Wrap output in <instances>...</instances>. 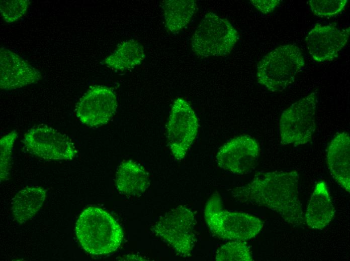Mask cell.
<instances>
[{"instance_id": "cb8c5ba5", "label": "cell", "mask_w": 350, "mask_h": 261, "mask_svg": "<svg viewBox=\"0 0 350 261\" xmlns=\"http://www.w3.org/2000/svg\"><path fill=\"white\" fill-rule=\"evenodd\" d=\"M251 4L264 14L273 12L280 4V0H251Z\"/></svg>"}, {"instance_id": "7c38bea8", "label": "cell", "mask_w": 350, "mask_h": 261, "mask_svg": "<svg viewBox=\"0 0 350 261\" xmlns=\"http://www.w3.org/2000/svg\"><path fill=\"white\" fill-rule=\"evenodd\" d=\"M350 28L340 29L332 25L317 24L305 38L308 51L317 62L332 61L347 44Z\"/></svg>"}, {"instance_id": "2e32d148", "label": "cell", "mask_w": 350, "mask_h": 261, "mask_svg": "<svg viewBox=\"0 0 350 261\" xmlns=\"http://www.w3.org/2000/svg\"><path fill=\"white\" fill-rule=\"evenodd\" d=\"M116 186L122 194L137 195L149 186L148 173L141 165L132 161L123 162L116 174Z\"/></svg>"}, {"instance_id": "52a82bcc", "label": "cell", "mask_w": 350, "mask_h": 261, "mask_svg": "<svg viewBox=\"0 0 350 261\" xmlns=\"http://www.w3.org/2000/svg\"><path fill=\"white\" fill-rule=\"evenodd\" d=\"M317 103V93L313 92L282 112L279 129L283 144L298 146L311 141L316 128Z\"/></svg>"}, {"instance_id": "6da1fadb", "label": "cell", "mask_w": 350, "mask_h": 261, "mask_svg": "<svg viewBox=\"0 0 350 261\" xmlns=\"http://www.w3.org/2000/svg\"><path fill=\"white\" fill-rule=\"evenodd\" d=\"M299 174L295 171L258 173L249 183L236 187L232 197L238 202L265 207L278 213L289 224H305L298 197Z\"/></svg>"}, {"instance_id": "8fae6325", "label": "cell", "mask_w": 350, "mask_h": 261, "mask_svg": "<svg viewBox=\"0 0 350 261\" xmlns=\"http://www.w3.org/2000/svg\"><path fill=\"white\" fill-rule=\"evenodd\" d=\"M117 100L111 88L104 86L91 88L76 105V116L91 127L106 124L116 111Z\"/></svg>"}, {"instance_id": "9a60e30c", "label": "cell", "mask_w": 350, "mask_h": 261, "mask_svg": "<svg viewBox=\"0 0 350 261\" xmlns=\"http://www.w3.org/2000/svg\"><path fill=\"white\" fill-rule=\"evenodd\" d=\"M335 209L327 186L323 181L316 185L305 214V222L313 229H322L332 220Z\"/></svg>"}, {"instance_id": "ffe728a7", "label": "cell", "mask_w": 350, "mask_h": 261, "mask_svg": "<svg viewBox=\"0 0 350 261\" xmlns=\"http://www.w3.org/2000/svg\"><path fill=\"white\" fill-rule=\"evenodd\" d=\"M217 261H251L252 254L244 241L233 240L223 244L217 250Z\"/></svg>"}, {"instance_id": "30bf717a", "label": "cell", "mask_w": 350, "mask_h": 261, "mask_svg": "<svg viewBox=\"0 0 350 261\" xmlns=\"http://www.w3.org/2000/svg\"><path fill=\"white\" fill-rule=\"evenodd\" d=\"M260 148L257 141L248 135L235 137L225 144L216 156L218 166L237 175L250 173L256 167Z\"/></svg>"}, {"instance_id": "8992f818", "label": "cell", "mask_w": 350, "mask_h": 261, "mask_svg": "<svg viewBox=\"0 0 350 261\" xmlns=\"http://www.w3.org/2000/svg\"><path fill=\"white\" fill-rule=\"evenodd\" d=\"M196 224L193 212L180 205L162 215L151 230L178 254L188 257L191 255L196 242Z\"/></svg>"}, {"instance_id": "3957f363", "label": "cell", "mask_w": 350, "mask_h": 261, "mask_svg": "<svg viewBox=\"0 0 350 261\" xmlns=\"http://www.w3.org/2000/svg\"><path fill=\"white\" fill-rule=\"evenodd\" d=\"M304 65V57L297 46L292 44L279 46L264 56L257 64V82L270 91H283L294 82Z\"/></svg>"}, {"instance_id": "ac0fdd59", "label": "cell", "mask_w": 350, "mask_h": 261, "mask_svg": "<svg viewBox=\"0 0 350 261\" xmlns=\"http://www.w3.org/2000/svg\"><path fill=\"white\" fill-rule=\"evenodd\" d=\"M165 26L171 33H177L185 28L198 10L193 0H167L163 1Z\"/></svg>"}, {"instance_id": "7a4b0ae2", "label": "cell", "mask_w": 350, "mask_h": 261, "mask_svg": "<svg viewBox=\"0 0 350 261\" xmlns=\"http://www.w3.org/2000/svg\"><path fill=\"white\" fill-rule=\"evenodd\" d=\"M75 232L84 250L93 255L116 251L123 238L122 229L115 218L95 206L88 207L81 213L75 223Z\"/></svg>"}, {"instance_id": "9c48e42d", "label": "cell", "mask_w": 350, "mask_h": 261, "mask_svg": "<svg viewBox=\"0 0 350 261\" xmlns=\"http://www.w3.org/2000/svg\"><path fill=\"white\" fill-rule=\"evenodd\" d=\"M23 143L31 153L45 160H72L77 153L67 136L46 125H39L28 130Z\"/></svg>"}, {"instance_id": "7402d4cb", "label": "cell", "mask_w": 350, "mask_h": 261, "mask_svg": "<svg viewBox=\"0 0 350 261\" xmlns=\"http://www.w3.org/2000/svg\"><path fill=\"white\" fill-rule=\"evenodd\" d=\"M347 0H310L308 5L312 13L319 17L330 18L341 13Z\"/></svg>"}, {"instance_id": "4fadbf2b", "label": "cell", "mask_w": 350, "mask_h": 261, "mask_svg": "<svg viewBox=\"0 0 350 261\" xmlns=\"http://www.w3.org/2000/svg\"><path fill=\"white\" fill-rule=\"evenodd\" d=\"M0 87L12 90L36 83L42 78L40 72L19 55L1 47L0 49Z\"/></svg>"}, {"instance_id": "5b68a950", "label": "cell", "mask_w": 350, "mask_h": 261, "mask_svg": "<svg viewBox=\"0 0 350 261\" xmlns=\"http://www.w3.org/2000/svg\"><path fill=\"white\" fill-rule=\"evenodd\" d=\"M238 38L237 30L229 21L209 12L195 30L192 49L202 57L224 56L231 51Z\"/></svg>"}, {"instance_id": "603a6c76", "label": "cell", "mask_w": 350, "mask_h": 261, "mask_svg": "<svg viewBox=\"0 0 350 261\" xmlns=\"http://www.w3.org/2000/svg\"><path fill=\"white\" fill-rule=\"evenodd\" d=\"M30 4L28 0H1V15L6 22H15L25 15Z\"/></svg>"}, {"instance_id": "e0dca14e", "label": "cell", "mask_w": 350, "mask_h": 261, "mask_svg": "<svg viewBox=\"0 0 350 261\" xmlns=\"http://www.w3.org/2000/svg\"><path fill=\"white\" fill-rule=\"evenodd\" d=\"M46 196V190L40 186L27 187L19 191L11 203L14 219L22 224L32 218L41 207Z\"/></svg>"}, {"instance_id": "d6986e66", "label": "cell", "mask_w": 350, "mask_h": 261, "mask_svg": "<svg viewBox=\"0 0 350 261\" xmlns=\"http://www.w3.org/2000/svg\"><path fill=\"white\" fill-rule=\"evenodd\" d=\"M144 57L143 46L134 40H129L120 43L103 63L113 69L124 71L140 65Z\"/></svg>"}, {"instance_id": "44dd1931", "label": "cell", "mask_w": 350, "mask_h": 261, "mask_svg": "<svg viewBox=\"0 0 350 261\" xmlns=\"http://www.w3.org/2000/svg\"><path fill=\"white\" fill-rule=\"evenodd\" d=\"M18 134L14 130L0 139V176L1 182L6 180L10 173L12 150Z\"/></svg>"}, {"instance_id": "277c9868", "label": "cell", "mask_w": 350, "mask_h": 261, "mask_svg": "<svg viewBox=\"0 0 350 261\" xmlns=\"http://www.w3.org/2000/svg\"><path fill=\"white\" fill-rule=\"evenodd\" d=\"M221 197L214 193L206 203L204 217L214 235L231 240L245 241L255 237L263 227L258 218L247 213L229 211L223 207Z\"/></svg>"}, {"instance_id": "ba28073f", "label": "cell", "mask_w": 350, "mask_h": 261, "mask_svg": "<svg viewBox=\"0 0 350 261\" xmlns=\"http://www.w3.org/2000/svg\"><path fill=\"white\" fill-rule=\"evenodd\" d=\"M199 128L198 118L187 101L176 99L171 107L167 124L169 149L178 161L182 160L195 139Z\"/></svg>"}, {"instance_id": "5bb4252c", "label": "cell", "mask_w": 350, "mask_h": 261, "mask_svg": "<svg viewBox=\"0 0 350 261\" xmlns=\"http://www.w3.org/2000/svg\"><path fill=\"white\" fill-rule=\"evenodd\" d=\"M326 162L331 175L346 191L350 192V138L346 132L337 135L329 144Z\"/></svg>"}]
</instances>
